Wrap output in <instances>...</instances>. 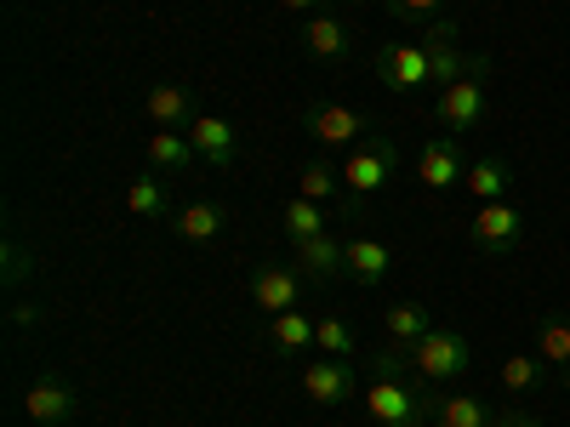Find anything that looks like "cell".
I'll return each instance as SVG.
<instances>
[{
  "label": "cell",
  "instance_id": "obj_1",
  "mask_svg": "<svg viewBox=\"0 0 570 427\" xmlns=\"http://www.w3.org/2000/svg\"><path fill=\"white\" fill-rule=\"evenodd\" d=\"M485 58H462L456 52V18H434L416 40H389L376 46V80L389 91H428V86H451L468 69H480Z\"/></svg>",
  "mask_w": 570,
  "mask_h": 427
},
{
  "label": "cell",
  "instance_id": "obj_2",
  "mask_svg": "<svg viewBox=\"0 0 570 427\" xmlns=\"http://www.w3.org/2000/svg\"><path fill=\"white\" fill-rule=\"evenodd\" d=\"M434 410H440V388L428 383V376H405V383H394V376H371V388H365L371 427H428Z\"/></svg>",
  "mask_w": 570,
  "mask_h": 427
},
{
  "label": "cell",
  "instance_id": "obj_3",
  "mask_svg": "<svg viewBox=\"0 0 570 427\" xmlns=\"http://www.w3.org/2000/svg\"><path fill=\"white\" fill-rule=\"evenodd\" d=\"M485 109H491V58H485L480 69H468L462 80L440 86V98H434V115H440V126H445L451 137L480 131V126H485Z\"/></svg>",
  "mask_w": 570,
  "mask_h": 427
},
{
  "label": "cell",
  "instance_id": "obj_4",
  "mask_svg": "<svg viewBox=\"0 0 570 427\" xmlns=\"http://www.w3.org/2000/svg\"><path fill=\"white\" fill-rule=\"evenodd\" d=\"M394 171H400V149H394V137L371 131V137H360L354 149H348V166H343V195H348V200H365V195H376V188H383Z\"/></svg>",
  "mask_w": 570,
  "mask_h": 427
},
{
  "label": "cell",
  "instance_id": "obj_5",
  "mask_svg": "<svg viewBox=\"0 0 570 427\" xmlns=\"http://www.w3.org/2000/svg\"><path fill=\"white\" fill-rule=\"evenodd\" d=\"M411 365H416V376H428L434 388H445V383H456V376L473 365V348H468L462 330L434 325L422 342H411Z\"/></svg>",
  "mask_w": 570,
  "mask_h": 427
},
{
  "label": "cell",
  "instance_id": "obj_6",
  "mask_svg": "<svg viewBox=\"0 0 570 427\" xmlns=\"http://www.w3.org/2000/svg\"><path fill=\"white\" fill-rule=\"evenodd\" d=\"M303 297H308V274L285 268V262H263V268H252V302L263 308V319L303 308Z\"/></svg>",
  "mask_w": 570,
  "mask_h": 427
},
{
  "label": "cell",
  "instance_id": "obj_7",
  "mask_svg": "<svg viewBox=\"0 0 570 427\" xmlns=\"http://www.w3.org/2000/svg\"><path fill=\"white\" fill-rule=\"evenodd\" d=\"M519 234H525V217H519V206H508V200H491V206H480L468 217V240H473V251H485V257L513 251Z\"/></svg>",
  "mask_w": 570,
  "mask_h": 427
},
{
  "label": "cell",
  "instance_id": "obj_8",
  "mask_svg": "<svg viewBox=\"0 0 570 427\" xmlns=\"http://www.w3.org/2000/svg\"><path fill=\"white\" fill-rule=\"evenodd\" d=\"M303 126L325 142V149H354L360 137H371V120L354 103H308L303 109Z\"/></svg>",
  "mask_w": 570,
  "mask_h": 427
},
{
  "label": "cell",
  "instance_id": "obj_9",
  "mask_svg": "<svg viewBox=\"0 0 570 427\" xmlns=\"http://www.w3.org/2000/svg\"><path fill=\"white\" fill-rule=\"evenodd\" d=\"M462 177H468V160H462L456 137H428L416 149V182L428 188V195H451Z\"/></svg>",
  "mask_w": 570,
  "mask_h": 427
},
{
  "label": "cell",
  "instance_id": "obj_10",
  "mask_svg": "<svg viewBox=\"0 0 570 427\" xmlns=\"http://www.w3.org/2000/svg\"><path fill=\"white\" fill-rule=\"evenodd\" d=\"M188 142H195V155H200V166H212V171H228L234 160H240V131H234L223 115H195L188 120V131H183Z\"/></svg>",
  "mask_w": 570,
  "mask_h": 427
},
{
  "label": "cell",
  "instance_id": "obj_11",
  "mask_svg": "<svg viewBox=\"0 0 570 427\" xmlns=\"http://www.w3.org/2000/svg\"><path fill=\"white\" fill-rule=\"evenodd\" d=\"M75 410H80V394L63 383V376H40V383H29V394H23V416L35 427H63Z\"/></svg>",
  "mask_w": 570,
  "mask_h": 427
},
{
  "label": "cell",
  "instance_id": "obj_12",
  "mask_svg": "<svg viewBox=\"0 0 570 427\" xmlns=\"http://www.w3.org/2000/svg\"><path fill=\"white\" fill-rule=\"evenodd\" d=\"M303 394L314 399V405H348L354 399V365L348 359H331V354H320V359H308L303 365Z\"/></svg>",
  "mask_w": 570,
  "mask_h": 427
},
{
  "label": "cell",
  "instance_id": "obj_13",
  "mask_svg": "<svg viewBox=\"0 0 570 427\" xmlns=\"http://www.w3.org/2000/svg\"><path fill=\"white\" fill-rule=\"evenodd\" d=\"M303 46H308V58L343 63V58L354 52V29H348V18H337V12H314V18H303Z\"/></svg>",
  "mask_w": 570,
  "mask_h": 427
},
{
  "label": "cell",
  "instance_id": "obj_14",
  "mask_svg": "<svg viewBox=\"0 0 570 427\" xmlns=\"http://www.w3.org/2000/svg\"><path fill=\"white\" fill-rule=\"evenodd\" d=\"M142 115L160 131H188V120H195V91L177 86V80H160L149 98H142Z\"/></svg>",
  "mask_w": 570,
  "mask_h": 427
},
{
  "label": "cell",
  "instance_id": "obj_15",
  "mask_svg": "<svg viewBox=\"0 0 570 427\" xmlns=\"http://www.w3.org/2000/svg\"><path fill=\"white\" fill-rule=\"evenodd\" d=\"M343 251H348V240H337V234H314V240H297L292 246V268L308 274L314 285L320 279H337L343 274Z\"/></svg>",
  "mask_w": 570,
  "mask_h": 427
},
{
  "label": "cell",
  "instance_id": "obj_16",
  "mask_svg": "<svg viewBox=\"0 0 570 427\" xmlns=\"http://www.w3.org/2000/svg\"><path fill=\"white\" fill-rule=\"evenodd\" d=\"M389 268H394V251H389L383 240H365V234H354L348 251H343V274H348L354 285H383Z\"/></svg>",
  "mask_w": 570,
  "mask_h": 427
},
{
  "label": "cell",
  "instance_id": "obj_17",
  "mask_svg": "<svg viewBox=\"0 0 570 427\" xmlns=\"http://www.w3.org/2000/svg\"><path fill=\"white\" fill-rule=\"evenodd\" d=\"M462 188L480 206H491V200H508V188H513V166L502 160V155H485V160H473L468 166V177H462Z\"/></svg>",
  "mask_w": 570,
  "mask_h": 427
},
{
  "label": "cell",
  "instance_id": "obj_18",
  "mask_svg": "<svg viewBox=\"0 0 570 427\" xmlns=\"http://www.w3.org/2000/svg\"><path fill=\"white\" fill-rule=\"evenodd\" d=\"M263 342H268L274 354H303V348H314V319H308L303 308L274 314V319L263 325Z\"/></svg>",
  "mask_w": 570,
  "mask_h": 427
},
{
  "label": "cell",
  "instance_id": "obj_19",
  "mask_svg": "<svg viewBox=\"0 0 570 427\" xmlns=\"http://www.w3.org/2000/svg\"><path fill=\"white\" fill-rule=\"evenodd\" d=\"M171 228L183 234L188 246H206V240H217V234L228 228V211L212 206V200H195V206H183V211L171 217Z\"/></svg>",
  "mask_w": 570,
  "mask_h": 427
},
{
  "label": "cell",
  "instance_id": "obj_20",
  "mask_svg": "<svg viewBox=\"0 0 570 427\" xmlns=\"http://www.w3.org/2000/svg\"><path fill=\"white\" fill-rule=\"evenodd\" d=\"M537 354H542V365L559 376V383L570 388V319H542L537 325Z\"/></svg>",
  "mask_w": 570,
  "mask_h": 427
},
{
  "label": "cell",
  "instance_id": "obj_21",
  "mask_svg": "<svg viewBox=\"0 0 570 427\" xmlns=\"http://www.w3.org/2000/svg\"><path fill=\"white\" fill-rule=\"evenodd\" d=\"M548 365H542V354H508L502 359V394H513V399H525V394H537L542 383H548Z\"/></svg>",
  "mask_w": 570,
  "mask_h": 427
},
{
  "label": "cell",
  "instance_id": "obj_22",
  "mask_svg": "<svg viewBox=\"0 0 570 427\" xmlns=\"http://www.w3.org/2000/svg\"><path fill=\"white\" fill-rule=\"evenodd\" d=\"M491 405L480 394H440V410H434V427H491Z\"/></svg>",
  "mask_w": 570,
  "mask_h": 427
},
{
  "label": "cell",
  "instance_id": "obj_23",
  "mask_svg": "<svg viewBox=\"0 0 570 427\" xmlns=\"http://www.w3.org/2000/svg\"><path fill=\"white\" fill-rule=\"evenodd\" d=\"M142 155H149V171H183V166H200L195 142H188L183 131H155Z\"/></svg>",
  "mask_w": 570,
  "mask_h": 427
},
{
  "label": "cell",
  "instance_id": "obj_24",
  "mask_svg": "<svg viewBox=\"0 0 570 427\" xmlns=\"http://www.w3.org/2000/svg\"><path fill=\"white\" fill-rule=\"evenodd\" d=\"M126 211H131V217H149V222L171 217V200H166V188H160L155 171H142V177L126 182Z\"/></svg>",
  "mask_w": 570,
  "mask_h": 427
},
{
  "label": "cell",
  "instance_id": "obj_25",
  "mask_svg": "<svg viewBox=\"0 0 570 427\" xmlns=\"http://www.w3.org/2000/svg\"><path fill=\"white\" fill-rule=\"evenodd\" d=\"M383 325H389V342L411 348V342H422L428 330H434V314H428L422 302H394V308L383 314Z\"/></svg>",
  "mask_w": 570,
  "mask_h": 427
},
{
  "label": "cell",
  "instance_id": "obj_26",
  "mask_svg": "<svg viewBox=\"0 0 570 427\" xmlns=\"http://www.w3.org/2000/svg\"><path fill=\"white\" fill-rule=\"evenodd\" d=\"M279 228H285V240H314V234H331V217H325V206H314V200H292V206H285L279 211Z\"/></svg>",
  "mask_w": 570,
  "mask_h": 427
},
{
  "label": "cell",
  "instance_id": "obj_27",
  "mask_svg": "<svg viewBox=\"0 0 570 427\" xmlns=\"http://www.w3.org/2000/svg\"><path fill=\"white\" fill-rule=\"evenodd\" d=\"M337 188H343V171L331 166V160H308V166L297 171V195H303V200H314V206L337 200Z\"/></svg>",
  "mask_w": 570,
  "mask_h": 427
},
{
  "label": "cell",
  "instance_id": "obj_28",
  "mask_svg": "<svg viewBox=\"0 0 570 427\" xmlns=\"http://www.w3.org/2000/svg\"><path fill=\"white\" fill-rule=\"evenodd\" d=\"M314 348L331 354V359H348V354H354V330H348V319H337V314L314 319Z\"/></svg>",
  "mask_w": 570,
  "mask_h": 427
},
{
  "label": "cell",
  "instance_id": "obj_29",
  "mask_svg": "<svg viewBox=\"0 0 570 427\" xmlns=\"http://www.w3.org/2000/svg\"><path fill=\"white\" fill-rule=\"evenodd\" d=\"M35 262H40V257H35L23 240H7V246H0V279H7V291H18V285L35 274Z\"/></svg>",
  "mask_w": 570,
  "mask_h": 427
},
{
  "label": "cell",
  "instance_id": "obj_30",
  "mask_svg": "<svg viewBox=\"0 0 570 427\" xmlns=\"http://www.w3.org/2000/svg\"><path fill=\"white\" fill-rule=\"evenodd\" d=\"M383 12H389L394 23H416V29H428L434 18H445V0H383Z\"/></svg>",
  "mask_w": 570,
  "mask_h": 427
},
{
  "label": "cell",
  "instance_id": "obj_31",
  "mask_svg": "<svg viewBox=\"0 0 570 427\" xmlns=\"http://www.w3.org/2000/svg\"><path fill=\"white\" fill-rule=\"evenodd\" d=\"M40 319H46V308H40V302L12 297V308H7V325H12V330H29V325H40Z\"/></svg>",
  "mask_w": 570,
  "mask_h": 427
},
{
  "label": "cell",
  "instance_id": "obj_32",
  "mask_svg": "<svg viewBox=\"0 0 570 427\" xmlns=\"http://www.w3.org/2000/svg\"><path fill=\"white\" fill-rule=\"evenodd\" d=\"M491 427H548L537 410H525V405H508V410H497V421Z\"/></svg>",
  "mask_w": 570,
  "mask_h": 427
},
{
  "label": "cell",
  "instance_id": "obj_33",
  "mask_svg": "<svg viewBox=\"0 0 570 427\" xmlns=\"http://www.w3.org/2000/svg\"><path fill=\"white\" fill-rule=\"evenodd\" d=\"M279 7H285V12H297V18H314L325 0H279Z\"/></svg>",
  "mask_w": 570,
  "mask_h": 427
},
{
  "label": "cell",
  "instance_id": "obj_34",
  "mask_svg": "<svg viewBox=\"0 0 570 427\" xmlns=\"http://www.w3.org/2000/svg\"><path fill=\"white\" fill-rule=\"evenodd\" d=\"M348 7H360V0H348Z\"/></svg>",
  "mask_w": 570,
  "mask_h": 427
}]
</instances>
